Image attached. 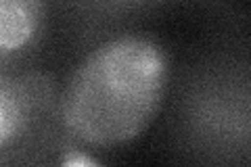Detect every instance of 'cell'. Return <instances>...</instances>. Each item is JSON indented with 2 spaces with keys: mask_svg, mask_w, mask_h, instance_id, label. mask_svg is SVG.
Wrapping results in <instances>:
<instances>
[{
  "mask_svg": "<svg viewBox=\"0 0 251 167\" xmlns=\"http://www.w3.org/2000/svg\"><path fill=\"white\" fill-rule=\"evenodd\" d=\"M52 100V82L40 73L0 79V148L6 153L42 119Z\"/></svg>",
  "mask_w": 251,
  "mask_h": 167,
  "instance_id": "7a4b0ae2",
  "label": "cell"
},
{
  "mask_svg": "<svg viewBox=\"0 0 251 167\" xmlns=\"http://www.w3.org/2000/svg\"><path fill=\"white\" fill-rule=\"evenodd\" d=\"M63 165H67V167H75V165H88V167H94L97 165V161L94 159H90V157H86L84 153H80V150H69V153L63 157V161H61Z\"/></svg>",
  "mask_w": 251,
  "mask_h": 167,
  "instance_id": "277c9868",
  "label": "cell"
},
{
  "mask_svg": "<svg viewBox=\"0 0 251 167\" xmlns=\"http://www.w3.org/2000/svg\"><path fill=\"white\" fill-rule=\"evenodd\" d=\"M168 77L166 50L153 38H111L74 69L59 96V119L69 136L86 146H124L155 121Z\"/></svg>",
  "mask_w": 251,
  "mask_h": 167,
  "instance_id": "6da1fadb",
  "label": "cell"
},
{
  "mask_svg": "<svg viewBox=\"0 0 251 167\" xmlns=\"http://www.w3.org/2000/svg\"><path fill=\"white\" fill-rule=\"evenodd\" d=\"M46 0H0V54L6 59L31 44L44 25Z\"/></svg>",
  "mask_w": 251,
  "mask_h": 167,
  "instance_id": "3957f363",
  "label": "cell"
}]
</instances>
